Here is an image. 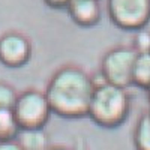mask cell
<instances>
[{
  "label": "cell",
  "instance_id": "6da1fadb",
  "mask_svg": "<svg viewBox=\"0 0 150 150\" xmlns=\"http://www.w3.org/2000/svg\"><path fill=\"white\" fill-rule=\"evenodd\" d=\"M95 84L90 74L78 65L59 68L44 92L51 114L69 120L87 117Z\"/></svg>",
  "mask_w": 150,
  "mask_h": 150
},
{
  "label": "cell",
  "instance_id": "7a4b0ae2",
  "mask_svg": "<svg viewBox=\"0 0 150 150\" xmlns=\"http://www.w3.org/2000/svg\"><path fill=\"white\" fill-rule=\"evenodd\" d=\"M131 96L126 89L104 81L95 84L87 111V117L95 125L104 129H116L128 120Z\"/></svg>",
  "mask_w": 150,
  "mask_h": 150
},
{
  "label": "cell",
  "instance_id": "3957f363",
  "mask_svg": "<svg viewBox=\"0 0 150 150\" xmlns=\"http://www.w3.org/2000/svg\"><path fill=\"white\" fill-rule=\"evenodd\" d=\"M12 114L20 129H44L51 116V110L44 92L27 89L17 95Z\"/></svg>",
  "mask_w": 150,
  "mask_h": 150
},
{
  "label": "cell",
  "instance_id": "277c9868",
  "mask_svg": "<svg viewBox=\"0 0 150 150\" xmlns=\"http://www.w3.org/2000/svg\"><path fill=\"white\" fill-rule=\"evenodd\" d=\"M137 53L131 45H117L110 48L101 60V77L104 83L128 89L132 84V71Z\"/></svg>",
  "mask_w": 150,
  "mask_h": 150
},
{
  "label": "cell",
  "instance_id": "5b68a950",
  "mask_svg": "<svg viewBox=\"0 0 150 150\" xmlns=\"http://www.w3.org/2000/svg\"><path fill=\"white\" fill-rule=\"evenodd\" d=\"M108 18L123 32H138L150 23V0H107Z\"/></svg>",
  "mask_w": 150,
  "mask_h": 150
},
{
  "label": "cell",
  "instance_id": "8992f818",
  "mask_svg": "<svg viewBox=\"0 0 150 150\" xmlns=\"http://www.w3.org/2000/svg\"><path fill=\"white\" fill-rule=\"evenodd\" d=\"M33 54L29 36L20 32H8L0 36V63L11 69L26 66Z\"/></svg>",
  "mask_w": 150,
  "mask_h": 150
},
{
  "label": "cell",
  "instance_id": "52a82bcc",
  "mask_svg": "<svg viewBox=\"0 0 150 150\" xmlns=\"http://www.w3.org/2000/svg\"><path fill=\"white\" fill-rule=\"evenodd\" d=\"M66 11L69 18L83 29H92L101 21L99 0H69Z\"/></svg>",
  "mask_w": 150,
  "mask_h": 150
},
{
  "label": "cell",
  "instance_id": "ba28073f",
  "mask_svg": "<svg viewBox=\"0 0 150 150\" xmlns=\"http://www.w3.org/2000/svg\"><path fill=\"white\" fill-rule=\"evenodd\" d=\"M15 141L23 150H47L50 147L44 129H20Z\"/></svg>",
  "mask_w": 150,
  "mask_h": 150
},
{
  "label": "cell",
  "instance_id": "9c48e42d",
  "mask_svg": "<svg viewBox=\"0 0 150 150\" xmlns=\"http://www.w3.org/2000/svg\"><path fill=\"white\" fill-rule=\"evenodd\" d=\"M132 84L147 93L150 92V53L137 54L132 71Z\"/></svg>",
  "mask_w": 150,
  "mask_h": 150
},
{
  "label": "cell",
  "instance_id": "30bf717a",
  "mask_svg": "<svg viewBox=\"0 0 150 150\" xmlns=\"http://www.w3.org/2000/svg\"><path fill=\"white\" fill-rule=\"evenodd\" d=\"M134 147L135 150H150V117L147 111L140 116L134 128Z\"/></svg>",
  "mask_w": 150,
  "mask_h": 150
},
{
  "label": "cell",
  "instance_id": "8fae6325",
  "mask_svg": "<svg viewBox=\"0 0 150 150\" xmlns=\"http://www.w3.org/2000/svg\"><path fill=\"white\" fill-rule=\"evenodd\" d=\"M20 132L18 123L12 114V110L0 111V143L15 140Z\"/></svg>",
  "mask_w": 150,
  "mask_h": 150
},
{
  "label": "cell",
  "instance_id": "7c38bea8",
  "mask_svg": "<svg viewBox=\"0 0 150 150\" xmlns=\"http://www.w3.org/2000/svg\"><path fill=\"white\" fill-rule=\"evenodd\" d=\"M17 92L9 83L0 81V111L12 110L17 99Z\"/></svg>",
  "mask_w": 150,
  "mask_h": 150
},
{
  "label": "cell",
  "instance_id": "4fadbf2b",
  "mask_svg": "<svg viewBox=\"0 0 150 150\" xmlns=\"http://www.w3.org/2000/svg\"><path fill=\"white\" fill-rule=\"evenodd\" d=\"M131 48L134 50L137 54L150 53V32L146 30V29L135 32Z\"/></svg>",
  "mask_w": 150,
  "mask_h": 150
},
{
  "label": "cell",
  "instance_id": "5bb4252c",
  "mask_svg": "<svg viewBox=\"0 0 150 150\" xmlns=\"http://www.w3.org/2000/svg\"><path fill=\"white\" fill-rule=\"evenodd\" d=\"M44 2L51 9H66L69 0H44Z\"/></svg>",
  "mask_w": 150,
  "mask_h": 150
},
{
  "label": "cell",
  "instance_id": "9a60e30c",
  "mask_svg": "<svg viewBox=\"0 0 150 150\" xmlns=\"http://www.w3.org/2000/svg\"><path fill=\"white\" fill-rule=\"evenodd\" d=\"M0 150H23L20 147V144L15 140H11V141H2L0 143Z\"/></svg>",
  "mask_w": 150,
  "mask_h": 150
},
{
  "label": "cell",
  "instance_id": "2e32d148",
  "mask_svg": "<svg viewBox=\"0 0 150 150\" xmlns=\"http://www.w3.org/2000/svg\"><path fill=\"white\" fill-rule=\"evenodd\" d=\"M74 150H90V146H89V143L83 138V137H78L77 141H75Z\"/></svg>",
  "mask_w": 150,
  "mask_h": 150
},
{
  "label": "cell",
  "instance_id": "e0dca14e",
  "mask_svg": "<svg viewBox=\"0 0 150 150\" xmlns=\"http://www.w3.org/2000/svg\"><path fill=\"white\" fill-rule=\"evenodd\" d=\"M47 150H74V149L68 146H50Z\"/></svg>",
  "mask_w": 150,
  "mask_h": 150
},
{
  "label": "cell",
  "instance_id": "ac0fdd59",
  "mask_svg": "<svg viewBox=\"0 0 150 150\" xmlns=\"http://www.w3.org/2000/svg\"><path fill=\"white\" fill-rule=\"evenodd\" d=\"M147 114H149V117H150V108L147 110Z\"/></svg>",
  "mask_w": 150,
  "mask_h": 150
},
{
  "label": "cell",
  "instance_id": "d6986e66",
  "mask_svg": "<svg viewBox=\"0 0 150 150\" xmlns=\"http://www.w3.org/2000/svg\"><path fill=\"white\" fill-rule=\"evenodd\" d=\"M147 95H149V99H150V92H149V93H147Z\"/></svg>",
  "mask_w": 150,
  "mask_h": 150
}]
</instances>
